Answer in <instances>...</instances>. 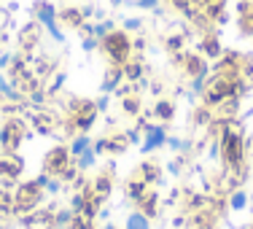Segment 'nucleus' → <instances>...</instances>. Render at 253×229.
<instances>
[{"label": "nucleus", "mask_w": 253, "mask_h": 229, "mask_svg": "<svg viewBox=\"0 0 253 229\" xmlns=\"http://www.w3.org/2000/svg\"><path fill=\"white\" fill-rule=\"evenodd\" d=\"M126 229H148V221L143 219V216H137V213H135L129 221H126Z\"/></svg>", "instance_id": "nucleus-1"}, {"label": "nucleus", "mask_w": 253, "mask_h": 229, "mask_svg": "<svg viewBox=\"0 0 253 229\" xmlns=\"http://www.w3.org/2000/svg\"><path fill=\"white\" fill-rule=\"evenodd\" d=\"M243 200H245L243 194H234V197H232V205H234V208H243Z\"/></svg>", "instance_id": "nucleus-2"}]
</instances>
